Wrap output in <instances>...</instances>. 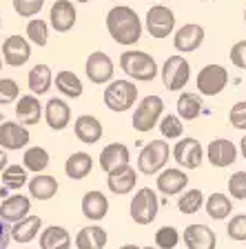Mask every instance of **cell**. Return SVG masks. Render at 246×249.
<instances>
[{
    "label": "cell",
    "mask_w": 246,
    "mask_h": 249,
    "mask_svg": "<svg viewBox=\"0 0 246 249\" xmlns=\"http://www.w3.org/2000/svg\"><path fill=\"white\" fill-rule=\"evenodd\" d=\"M200 2H209V0H200Z\"/></svg>",
    "instance_id": "11a10c76"
},
{
    "label": "cell",
    "mask_w": 246,
    "mask_h": 249,
    "mask_svg": "<svg viewBox=\"0 0 246 249\" xmlns=\"http://www.w3.org/2000/svg\"><path fill=\"white\" fill-rule=\"evenodd\" d=\"M11 240V227L0 218V249H7Z\"/></svg>",
    "instance_id": "7dc6e473"
},
{
    "label": "cell",
    "mask_w": 246,
    "mask_h": 249,
    "mask_svg": "<svg viewBox=\"0 0 246 249\" xmlns=\"http://www.w3.org/2000/svg\"><path fill=\"white\" fill-rule=\"evenodd\" d=\"M78 2H89V0H78Z\"/></svg>",
    "instance_id": "db71d44e"
},
{
    "label": "cell",
    "mask_w": 246,
    "mask_h": 249,
    "mask_svg": "<svg viewBox=\"0 0 246 249\" xmlns=\"http://www.w3.org/2000/svg\"><path fill=\"white\" fill-rule=\"evenodd\" d=\"M237 156H240V147L229 138H215V140H211L209 147H206V158L217 169L231 167L237 160Z\"/></svg>",
    "instance_id": "8fae6325"
},
{
    "label": "cell",
    "mask_w": 246,
    "mask_h": 249,
    "mask_svg": "<svg viewBox=\"0 0 246 249\" xmlns=\"http://www.w3.org/2000/svg\"><path fill=\"white\" fill-rule=\"evenodd\" d=\"M0 27H2V20H0Z\"/></svg>",
    "instance_id": "6f0895ef"
},
{
    "label": "cell",
    "mask_w": 246,
    "mask_h": 249,
    "mask_svg": "<svg viewBox=\"0 0 246 249\" xmlns=\"http://www.w3.org/2000/svg\"><path fill=\"white\" fill-rule=\"evenodd\" d=\"M178 116L186 123L200 118L204 111V103H202V93H191V91H182L178 98Z\"/></svg>",
    "instance_id": "83f0119b"
},
{
    "label": "cell",
    "mask_w": 246,
    "mask_h": 249,
    "mask_svg": "<svg viewBox=\"0 0 246 249\" xmlns=\"http://www.w3.org/2000/svg\"><path fill=\"white\" fill-rule=\"evenodd\" d=\"M20 100V87L11 78H0V105H11Z\"/></svg>",
    "instance_id": "b9f144b4"
},
{
    "label": "cell",
    "mask_w": 246,
    "mask_h": 249,
    "mask_svg": "<svg viewBox=\"0 0 246 249\" xmlns=\"http://www.w3.org/2000/svg\"><path fill=\"white\" fill-rule=\"evenodd\" d=\"M135 182H138V174L131 165H122L118 169H113L111 174H107V185L109 192L115 194V196H127L135 189Z\"/></svg>",
    "instance_id": "ffe728a7"
},
{
    "label": "cell",
    "mask_w": 246,
    "mask_h": 249,
    "mask_svg": "<svg viewBox=\"0 0 246 249\" xmlns=\"http://www.w3.org/2000/svg\"><path fill=\"white\" fill-rule=\"evenodd\" d=\"M120 69L135 83H149L160 73L155 58L140 49H129L120 53Z\"/></svg>",
    "instance_id": "7a4b0ae2"
},
{
    "label": "cell",
    "mask_w": 246,
    "mask_h": 249,
    "mask_svg": "<svg viewBox=\"0 0 246 249\" xmlns=\"http://www.w3.org/2000/svg\"><path fill=\"white\" fill-rule=\"evenodd\" d=\"M158 209H160V200L158 194L151 189V187H142L135 192V196L131 198V205H129V213L133 218L135 225H151L158 218Z\"/></svg>",
    "instance_id": "3957f363"
},
{
    "label": "cell",
    "mask_w": 246,
    "mask_h": 249,
    "mask_svg": "<svg viewBox=\"0 0 246 249\" xmlns=\"http://www.w3.org/2000/svg\"><path fill=\"white\" fill-rule=\"evenodd\" d=\"M27 36H29V42H33L36 47H45L49 42V27L42 18H33L27 22Z\"/></svg>",
    "instance_id": "74e56055"
},
{
    "label": "cell",
    "mask_w": 246,
    "mask_h": 249,
    "mask_svg": "<svg viewBox=\"0 0 246 249\" xmlns=\"http://www.w3.org/2000/svg\"><path fill=\"white\" fill-rule=\"evenodd\" d=\"M40 231H42V218L33 216V213H29L27 218H22L20 223L11 225V238H14L16 243H20V245L31 243Z\"/></svg>",
    "instance_id": "484cf974"
},
{
    "label": "cell",
    "mask_w": 246,
    "mask_h": 249,
    "mask_svg": "<svg viewBox=\"0 0 246 249\" xmlns=\"http://www.w3.org/2000/svg\"><path fill=\"white\" fill-rule=\"evenodd\" d=\"M87 78L96 85H109L113 80V60L104 52H93L84 65Z\"/></svg>",
    "instance_id": "5bb4252c"
},
{
    "label": "cell",
    "mask_w": 246,
    "mask_h": 249,
    "mask_svg": "<svg viewBox=\"0 0 246 249\" xmlns=\"http://www.w3.org/2000/svg\"><path fill=\"white\" fill-rule=\"evenodd\" d=\"M11 2H14L16 14L22 16V18H33L45 7V0H11Z\"/></svg>",
    "instance_id": "7bdbcfd3"
},
{
    "label": "cell",
    "mask_w": 246,
    "mask_h": 249,
    "mask_svg": "<svg viewBox=\"0 0 246 249\" xmlns=\"http://www.w3.org/2000/svg\"><path fill=\"white\" fill-rule=\"evenodd\" d=\"M144 27L149 31V36L166 38V36H171L175 29V14L166 5H153L149 11H147Z\"/></svg>",
    "instance_id": "9c48e42d"
},
{
    "label": "cell",
    "mask_w": 246,
    "mask_h": 249,
    "mask_svg": "<svg viewBox=\"0 0 246 249\" xmlns=\"http://www.w3.org/2000/svg\"><path fill=\"white\" fill-rule=\"evenodd\" d=\"M229 123H231V127H235V129L246 131V100L235 103L231 107V111H229Z\"/></svg>",
    "instance_id": "f6af8a7d"
},
{
    "label": "cell",
    "mask_w": 246,
    "mask_h": 249,
    "mask_svg": "<svg viewBox=\"0 0 246 249\" xmlns=\"http://www.w3.org/2000/svg\"><path fill=\"white\" fill-rule=\"evenodd\" d=\"M160 131H162V136L166 140H175L182 136V131H184V124H182V118H180L178 114H166L162 120H160Z\"/></svg>",
    "instance_id": "f35d334b"
},
{
    "label": "cell",
    "mask_w": 246,
    "mask_h": 249,
    "mask_svg": "<svg viewBox=\"0 0 246 249\" xmlns=\"http://www.w3.org/2000/svg\"><path fill=\"white\" fill-rule=\"evenodd\" d=\"M82 213L91 220V223H100L109 213V198L98 189H91L82 196Z\"/></svg>",
    "instance_id": "d4e9b609"
},
{
    "label": "cell",
    "mask_w": 246,
    "mask_h": 249,
    "mask_svg": "<svg viewBox=\"0 0 246 249\" xmlns=\"http://www.w3.org/2000/svg\"><path fill=\"white\" fill-rule=\"evenodd\" d=\"M120 249H144V247H138V245H122Z\"/></svg>",
    "instance_id": "f907efd6"
},
{
    "label": "cell",
    "mask_w": 246,
    "mask_h": 249,
    "mask_svg": "<svg viewBox=\"0 0 246 249\" xmlns=\"http://www.w3.org/2000/svg\"><path fill=\"white\" fill-rule=\"evenodd\" d=\"M138 100V87L133 80H111L104 89V105L111 111H129Z\"/></svg>",
    "instance_id": "277c9868"
},
{
    "label": "cell",
    "mask_w": 246,
    "mask_h": 249,
    "mask_svg": "<svg viewBox=\"0 0 246 249\" xmlns=\"http://www.w3.org/2000/svg\"><path fill=\"white\" fill-rule=\"evenodd\" d=\"M180 243V231L173 225H164L155 231V245L158 249H175Z\"/></svg>",
    "instance_id": "ab89813d"
},
{
    "label": "cell",
    "mask_w": 246,
    "mask_h": 249,
    "mask_svg": "<svg viewBox=\"0 0 246 249\" xmlns=\"http://www.w3.org/2000/svg\"><path fill=\"white\" fill-rule=\"evenodd\" d=\"M144 249H153V247H144Z\"/></svg>",
    "instance_id": "9f6ffc18"
},
{
    "label": "cell",
    "mask_w": 246,
    "mask_h": 249,
    "mask_svg": "<svg viewBox=\"0 0 246 249\" xmlns=\"http://www.w3.org/2000/svg\"><path fill=\"white\" fill-rule=\"evenodd\" d=\"M53 85L56 89L65 96V98H80L84 87H82V80L78 78L76 71H60L56 78H53Z\"/></svg>",
    "instance_id": "d6a6232c"
},
{
    "label": "cell",
    "mask_w": 246,
    "mask_h": 249,
    "mask_svg": "<svg viewBox=\"0 0 246 249\" xmlns=\"http://www.w3.org/2000/svg\"><path fill=\"white\" fill-rule=\"evenodd\" d=\"M229 196L235 200H246V171H235L229 178Z\"/></svg>",
    "instance_id": "ee69618b"
},
{
    "label": "cell",
    "mask_w": 246,
    "mask_h": 249,
    "mask_svg": "<svg viewBox=\"0 0 246 249\" xmlns=\"http://www.w3.org/2000/svg\"><path fill=\"white\" fill-rule=\"evenodd\" d=\"M31 212V200L22 194H14V196H7L5 200L0 202V218L5 220L7 225H16L20 223L22 218H27Z\"/></svg>",
    "instance_id": "ac0fdd59"
},
{
    "label": "cell",
    "mask_w": 246,
    "mask_h": 249,
    "mask_svg": "<svg viewBox=\"0 0 246 249\" xmlns=\"http://www.w3.org/2000/svg\"><path fill=\"white\" fill-rule=\"evenodd\" d=\"M107 31L118 45L131 47L142 38V20L129 5H118L107 14Z\"/></svg>",
    "instance_id": "6da1fadb"
},
{
    "label": "cell",
    "mask_w": 246,
    "mask_h": 249,
    "mask_svg": "<svg viewBox=\"0 0 246 249\" xmlns=\"http://www.w3.org/2000/svg\"><path fill=\"white\" fill-rule=\"evenodd\" d=\"M155 187L162 196H180L189 187V176L182 167H166L155 178Z\"/></svg>",
    "instance_id": "7c38bea8"
},
{
    "label": "cell",
    "mask_w": 246,
    "mask_h": 249,
    "mask_svg": "<svg viewBox=\"0 0 246 249\" xmlns=\"http://www.w3.org/2000/svg\"><path fill=\"white\" fill-rule=\"evenodd\" d=\"M244 25H246V7H244Z\"/></svg>",
    "instance_id": "f5cc1de1"
},
{
    "label": "cell",
    "mask_w": 246,
    "mask_h": 249,
    "mask_svg": "<svg viewBox=\"0 0 246 249\" xmlns=\"http://www.w3.org/2000/svg\"><path fill=\"white\" fill-rule=\"evenodd\" d=\"M131 160V154H129V147L124 142H111L100 151V169L111 174L113 169H118L122 165H129Z\"/></svg>",
    "instance_id": "cb8c5ba5"
},
{
    "label": "cell",
    "mask_w": 246,
    "mask_h": 249,
    "mask_svg": "<svg viewBox=\"0 0 246 249\" xmlns=\"http://www.w3.org/2000/svg\"><path fill=\"white\" fill-rule=\"evenodd\" d=\"M206 213H209L213 220H226V218L233 213V200L229 196H224L222 192L211 194L206 198Z\"/></svg>",
    "instance_id": "836d02e7"
},
{
    "label": "cell",
    "mask_w": 246,
    "mask_h": 249,
    "mask_svg": "<svg viewBox=\"0 0 246 249\" xmlns=\"http://www.w3.org/2000/svg\"><path fill=\"white\" fill-rule=\"evenodd\" d=\"M25 145H29V129L20 123H7L0 124V147L7 151H18Z\"/></svg>",
    "instance_id": "d6986e66"
},
{
    "label": "cell",
    "mask_w": 246,
    "mask_h": 249,
    "mask_svg": "<svg viewBox=\"0 0 246 249\" xmlns=\"http://www.w3.org/2000/svg\"><path fill=\"white\" fill-rule=\"evenodd\" d=\"M42 105L38 100V96L33 93H27V96H20V100L16 103V120L25 127H31V124H38L42 118Z\"/></svg>",
    "instance_id": "603a6c76"
},
{
    "label": "cell",
    "mask_w": 246,
    "mask_h": 249,
    "mask_svg": "<svg viewBox=\"0 0 246 249\" xmlns=\"http://www.w3.org/2000/svg\"><path fill=\"white\" fill-rule=\"evenodd\" d=\"M40 249H71V236L60 225H49L40 231Z\"/></svg>",
    "instance_id": "f1b7e54d"
},
{
    "label": "cell",
    "mask_w": 246,
    "mask_h": 249,
    "mask_svg": "<svg viewBox=\"0 0 246 249\" xmlns=\"http://www.w3.org/2000/svg\"><path fill=\"white\" fill-rule=\"evenodd\" d=\"M160 76H162V83L169 91H180L191 80V65L184 56L175 53V56L164 60L162 69H160Z\"/></svg>",
    "instance_id": "8992f818"
},
{
    "label": "cell",
    "mask_w": 246,
    "mask_h": 249,
    "mask_svg": "<svg viewBox=\"0 0 246 249\" xmlns=\"http://www.w3.org/2000/svg\"><path fill=\"white\" fill-rule=\"evenodd\" d=\"M162 111H164V100L160 96H147V98H142L133 111V129L142 131V134L151 131L164 118Z\"/></svg>",
    "instance_id": "52a82bcc"
},
{
    "label": "cell",
    "mask_w": 246,
    "mask_h": 249,
    "mask_svg": "<svg viewBox=\"0 0 246 249\" xmlns=\"http://www.w3.org/2000/svg\"><path fill=\"white\" fill-rule=\"evenodd\" d=\"M29 194L36 200H51L58 194V180L49 174H38L29 180Z\"/></svg>",
    "instance_id": "1f68e13d"
},
{
    "label": "cell",
    "mask_w": 246,
    "mask_h": 249,
    "mask_svg": "<svg viewBox=\"0 0 246 249\" xmlns=\"http://www.w3.org/2000/svg\"><path fill=\"white\" fill-rule=\"evenodd\" d=\"M240 154H242V158L246 160V134L242 136V140H240Z\"/></svg>",
    "instance_id": "681fc988"
},
{
    "label": "cell",
    "mask_w": 246,
    "mask_h": 249,
    "mask_svg": "<svg viewBox=\"0 0 246 249\" xmlns=\"http://www.w3.org/2000/svg\"><path fill=\"white\" fill-rule=\"evenodd\" d=\"M76 7L71 0H56L49 9V25L58 31V34H67L76 25Z\"/></svg>",
    "instance_id": "2e32d148"
},
{
    "label": "cell",
    "mask_w": 246,
    "mask_h": 249,
    "mask_svg": "<svg viewBox=\"0 0 246 249\" xmlns=\"http://www.w3.org/2000/svg\"><path fill=\"white\" fill-rule=\"evenodd\" d=\"M171 156V147L164 140H153L149 145H144V149L138 156V171L144 176H155L160 171H164V165Z\"/></svg>",
    "instance_id": "5b68a950"
},
{
    "label": "cell",
    "mask_w": 246,
    "mask_h": 249,
    "mask_svg": "<svg viewBox=\"0 0 246 249\" xmlns=\"http://www.w3.org/2000/svg\"><path fill=\"white\" fill-rule=\"evenodd\" d=\"M182 240H184L186 249H215L217 236L209 225L193 223L186 225V229L182 231Z\"/></svg>",
    "instance_id": "9a60e30c"
},
{
    "label": "cell",
    "mask_w": 246,
    "mask_h": 249,
    "mask_svg": "<svg viewBox=\"0 0 246 249\" xmlns=\"http://www.w3.org/2000/svg\"><path fill=\"white\" fill-rule=\"evenodd\" d=\"M173 158L184 171L186 169L193 171L204 160V147H202V142L197 138H182L173 147Z\"/></svg>",
    "instance_id": "30bf717a"
},
{
    "label": "cell",
    "mask_w": 246,
    "mask_h": 249,
    "mask_svg": "<svg viewBox=\"0 0 246 249\" xmlns=\"http://www.w3.org/2000/svg\"><path fill=\"white\" fill-rule=\"evenodd\" d=\"M45 120H47V127L53 131H62L71 123V107L62 98H51L47 100V107H45Z\"/></svg>",
    "instance_id": "7402d4cb"
},
{
    "label": "cell",
    "mask_w": 246,
    "mask_h": 249,
    "mask_svg": "<svg viewBox=\"0 0 246 249\" xmlns=\"http://www.w3.org/2000/svg\"><path fill=\"white\" fill-rule=\"evenodd\" d=\"M2 62H5V60H2V56H0V71H2Z\"/></svg>",
    "instance_id": "816d5d0a"
},
{
    "label": "cell",
    "mask_w": 246,
    "mask_h": 249,
    "mask_svg": "<svg viewBox=\"0 0 246 249\" xmlns=\"http://www.w3.org/2000/svg\"><path fill=\"white\" fill-rule=\"evenodd\" d=\"M27 83H29V91L33 96H42L51 89L53 85V76H51V67L49 65H33L27 76Z\"/></svg>",
    "instance_id": "4dcf8cb0"
},
{
    "label": "cell",
    "mask_w": 246,
    "mask_h": 249,
    "mask_svg": "<svg viewBox=\"0 0 246 249\" xmlns=\"http://www.w3.org/2000/svg\"><path fill=\"white\" fill-rule=\"evenodd\" d=\"M51 162L49 158V151L42 149V147H29L25 149V156H22V165L27 167V171H33V174H42L47 169V165Z\"/></svg>",
    "instance_id": "e575fe53"
},
{
    "label": "cell",
    "mask_w": 246,
    "mask_h": 249,
    "mask_svg": "<svg viewBox=\"0 0 246 249\" xmlns=\"http://www.w3.org/2000/svg\"><path fill=\"white\" fill-rule=\"evenodd\" d=\"M202 207H204V194H202V189H186L184 194L178 196L180 213L193 216V213H197Z\"/></svg>",
    "instance_id": "d590c367"
},
{
    "label": "cell",
    "mask_w": 246,
    "mask_h": 249,
    "mask_svg": "<svg viewBox=\"0 0 246 249\" xmlns=\"http://www.w3.org/2000/svg\"><path fill=\"white\" fill-rule=\"evenodd\" d=\"M91 169H93V158L89 154H84V151L71 154L67 158V162H65V174H67V178H71V180L87 178L89 174H91Z\"/></svg>",
    "instance_id": "f546056e"
},
{
    "label": "cell",
    "mask_w": 246,
    "mask_h": 249,
    "mask_svg": "<svg viewBox=\"0 0 246 249\" xmlns=\"http://www.w3.org/2000/svg\"><path fill=\"white\" fill-rule=\"evenodd\" d=\"M226 83H229V71H226L222 65H204V67L197 71V78H195V85H197V91L206 98H213L217 93H222L226 89Z\"/></svg>",
    "instance_id": "ba28073f"
},
{
    "label": "cell",
    "mask_w": 246,
    "mask_h": 249,
    "mask_svg": "<svg viewBox=\"0 0 246 249\" xmlns=\"http://www.w3.org/2000/svg\"><path fill=\"white\" fill-rule=\"evenodd\" d=\"M229 58H231L233 67L246 69V40H237L235 45L231 47V52H229Z\"/></svg>",
    "instance_id": "bcb514c9"
},
{
    "label": "cell",
    "mask_w": 246,
    "mask_h": 249,
    "mask_svg": "<svg viewBox=\"0 0 246 249\" xmlns=\"http://www.w3.org/2000/svg\"><path fill=\"white\" fill-rule=\"evenodd\" d=\"M226 233H229L231 240L246 243V213H235L233 218H229V223H226Z\"/></svg>",
    "instance_id": "60d3db41"
},
{
    "label": "cell",
    "mask_w": 246,
    "mask_h": 249,
    "mask_svg": "<svg viewBox=\"0 0 246 249\" xmlns=\"http://www.w3.org/2000/svg\"><path fill=\"white\" fill-rule=\"evenodd\" d=\"M27 167L25 165H9L5 171H2V185L5 189H11V192H18L27 185Z\"/></svg>",
    "instance_id": "8d00e7d4"
},
{
    "label": "cell",
    "mask_w": 246,
    "mask_h": 249,
    "mask_svg": "<svg viewBox=\"0 0 246 249\" xmlns=\"http://www.w3.org/2000/svg\"><path fill=\"white\" fill-rule=\"evenodd\" d=\"M204 27L197 25V22H186L182 25L173 36V47L180 53H193L197 52L204 42Z\"/></svg>",
    "instance_id": "4fadbf2b"
},
{
    "label": "cell",
    "mask_w": 246,
    "mask_h": 249,
    "mask_svg": "<svg viewBox=\"0 0 246 249\" xmlns=\"http://www.w3.org/2000/svg\"><path fill=\"white\" fill-rule=\"evenodd\" d=\"M109 243V236L100 225H89L82 227L76 233V247L78 249H104Z\"/></svg>",
    "instance_id": "4316f807"
},
{
    "label": "cell",
    "mask_w": 246,
    "mask_h": 249,
    "mask_svg": "<svg viewBox=\"0 0 246 249\" xmlns=\"http://www.w3.org/2000/svg\"><path fill=\"white\" fill-rule=\"evenodd\" d=\"M2 60L9 67H22L31 56V45L25 36H9L2 42Z\"/></svg>",
    "instance_id": "e0dca14e"
},
{
    "label": "cell",
    "mask_w": 246,
    "mask_h": 249,
    "mask_svg": "<svg viewBox=\"0 0 246 249\" xmlns=\"http://www.w3.org/2000/svg\"><path fill=\"white\" fill-rule=\"evenodd\" d=\"M7 167H9V156H7V149L0 147V174H2Z\"/></svg>",
    "instance_id": "c3c4849f"
},
{
    "label": "cell",
    "mask_w": 246,
    "mask_h": 249,
    "mask_svg": "<svg viewBox=\"0 0 246 249\" xmlns=\"http://www.w3.org/2000/svg\"><path fill=\"white\" fill-rule=\"evenodd\" d=\"M73 134L80 142L84 145H96L98 140L102 138L104 129H102V123L91 114H84V116H78L76 124H73Z\"/></svg>",
    "instance_id": "44dd1931"
}]
</instances>
